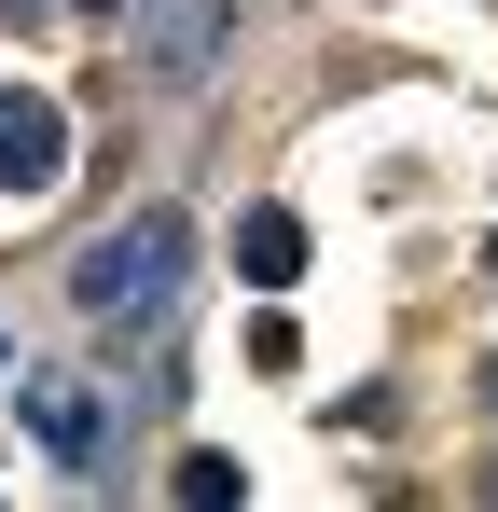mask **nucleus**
<instances>
[{"mask_svg":"<svg viewBox=\"0 0 498 512\" xmlns=\"http://www.w3.org/2000/svg\"><path fill=\"white\" fill-rule=\"evenodd\" d=\"M42 14H56V0H0V28H42Z\"/></svg>","mask_w":498,"mask_h":512,"instance_id":"obj_7","label":"nucleus"},{"mask_svg":"<svg viewBox=\"0 0 498 512\" xmlns=\"http://www.w3.org/2000/svg\"><path fill=\"white\" fill-rule=\"evenodd\" d=\"M485 402H498V360H485Z\"/></svg>","mask_w":498,"mask_h":512,"instance_id":"obj_9","label":"nucleus"},{"mask_svg":"<svg viewBox=\"0 0 498 512\" xmlns=\"http://www.w3.org/2000/svg\"><path fill=\"white\" fill-rule=\"evenodd\" d=\"M166 499H180V512H236L249 471H236V457H180V471H166Z\"/></svg>","mask_w":498,"mask_h":512,"instance_id":"obj_6","label":"nucleus"},{"mask_svg":"<svg viewBox=\"0 0 498 512\" xmlns=\"http://www.w3.org/2000/svg\"><path fill=\"white\" fill-rule=\"evenodd\" d=\"M180 277H194V222H180V208H139V222H111V236L70 263L83 319H153Z\"/></svg>","mask_w":498,"mask_h":512,"instance_id":"obj_1","label":"nucleus"},{"mask_svg":"<svg viewBox=\"0 0 498 512\" xmlns=\"http://www.w3.org/2000/svg\"><path fill=\"white\" fill-rule=\"evenodd\" d=\"M14 416H28V443H42L56 471H111V416L83 402L70 374H14Z\"/></svg>","mask_w":498,"mask_h":512,"instance_id":"obj_3","label":"nucleus"},{"mask_svg":"<svg viewBox=\"0 0 498 512\" xmlns=\"http://www.w3.org/2000/svg\"><path fill=\"white\" fill-rule=\"evenodd\" d=\"M83 14H125V0H83Z\"/></svg>","mask_w":498,"mask_h":512,"instance_id":"obj_8","label":"nucleus"},{"mask_svg":"<svg viewBox=\"0 0 498 512\" xmlns=\"http://www.w3.org/2000/svg\"><path fill=\"white\" fill-rule=\"evenodd\" d=\"M56 180H70V111L28 97V84H0V194L28 208V194H56Z\"/></svg>","mask_w":498,"mask_h":512,"instance_id":"obj_2","label":"nucleus"},{"mask_svg":"<svg viewBox=\"0 0 498 512\" xmlns=\"http://www.w3.org/2000/svg\"><path fill=\"white\" fill-rule=\"evenodd\" d=\"M139 70L153 84H208L222 70V0H139Z\"/></svg>","mask_w":498,"mask_h":512,"instance_id":"obj_4","label":"nucleus"},{"mask_svg":"<svg viewBox=\"0 0 498 512\" xmlns=\"http://www.w3.org/2000/svg\"><path fill=\"white\" fill-rule=\"evenodd\" d=\"M236 277L249 291H291V277H305V222H291V208H249L236 222Z\"/></svg>","mask_w":498,"mask_h":512,"instance_id":"obj_5","label":"nucleus"}]
</instances>
